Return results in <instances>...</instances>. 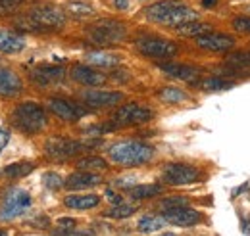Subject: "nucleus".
<instances>
[{
	"mask_svg": "<svg viewBox=\"0 0 250 236\" xmlns=\"http://www.w3.org/2000/svg\"><path fill=\"white\" fill-rule=\"evenodd\" d=\"M145 16L154 23L173 25V27L198 20V14L181 0H162V2H156V4H152V6H148L145 10Z\"/></svg>",
	"mask_w": 250,
	"mask_h": 236,
	"instance_id": "f257e3e1",
	"label": "nucleus"
},
{
	"mask_svg": "<svg viewBox=\"0 0 250 236\" xmlns=\"http://www.w3.org/2000/svg\"><path fill=\"white\" fill-rule=\"evenodd\" d=\"M110 159L124 167H139L152 159L154 148L141 140H122L108 150Z\"/></svg>",
	"mask_w": 250,
	"mask_h": 236,
	"instance_id": "f03ea898",
	"label": "nucleus"
},
{
	"mask_svg": "<svg viewBox=\"0 0 250 236\" xmlns=\"http://www.w3.org/2000/svg\"><path fill=\"white\" fill-rule=\"evenodd\" d=\"M20 27L29 31H48V29H60L65 23V14L63 10L56 6H37L25 16L23 20L18 21Z\"/></svg>",
	"mask_w": 250,
	"mask_h": 236,
	"instance_id": "7ed1b4c3",
	"label": "nucleus"
},
{
	"mask_svg": "<svg viewBox=\"0 0 250 236\" xmlns=\"http://www.w3.org/2000/svg\"><path fill=\"white\" fill-rule=\"evenodd\" d=\"M87 37L94 44L106 46V44H116L125 39V27L124 23L114 21V20H100L87 27Z\"/></svg>",
	"mask_w": 250,
	"mask_h": 236,
	"instance_id": "20e7f679",
	"label": "nucleus"
},
{
	"mask_svg": "<svg viewBox=\"0 0 250 236\" xmlns=\"http://www.w3.org/2000/svg\"><path fill=\"white\" fill-rule=\"evenodd\" d=\"M14 119L18 123L20 129L27 131L29 135L39 133L44 125H46V114L41 106L33 104V102H23L14 110Z\"/></svg>",
	"mask_w": 250,
	"mask_h": 236,
	"instance_id": "39448f33",
	"label": "nucleus"
},
{
	"mask_svg": "<svg viewBox=\"0 0 250 236\" xmlns=\"http://www.w3.org/2000/svg\"><path fill=\"white\" fill-rule=\"evenodd\" d=\"M152 110L139 106V104H124L122 108H118L112 116V123L120 129V127H129V125H143L146 121L152 119Z\"/></svg>",
	"mask_w": 250,
	"mask_h": 236,
	"instance_id": "423d86ee",
	"label": "nucleus"
},
{
	"mask_svg": "<svg viewBox=\"0 0 250 236\" xmlns=\"http://www.w3.org/2000/svg\"><path fill=\"white\" fill-rule=\"evenodd\" d=\"M137 48L143 56L146 58H156V59H167L177 54V44L166 39H139L137 40Z\"/></svg>",
	"mask_w": 250,
	"mask_h": 236,
	"instance_id": "0eeeda50",
	"label": "nucleus"
},
{
	"mask_svg": "<svg viewBox=\"0 0 250 236\" xmlns=\"http://www.w3.org/2000/svg\"><path fill=\"white\" fill-rule=\"evenodd\" d=\"M162 178H164V182H167L171 186H183V184L196 182L200 178V171L187 163H167L164 167Z\"/></svg>",
	"mask_w": 250,
	"mask_h": 236,
	"instance_id": "6e6552de",
	"label": "nucleus"
},
{
	"mask_svg": "<svg viewBox=\"0 0 250 236\" xmlns=\"http://www.w3.org/2000/svg\"><path fill=\"white\" fill-rule=\"evenodd\" d=\"M83 142H77V140H69V138H60V137H54V138H48L44 150H46V156L52 157V159H69L73 156H77L81 150H83Z\"/></svg>",
	"mask_w": 250,
	"mask_h": 236,
	"instance_id": "1a4fd4ad",
	"label": "nucleus"
},
{
	"mask_svg": "<svg viewBox=\"0 0 250 236\" xmlns=\"http://www.w3.org/2000/svg\"><path fill=\"white\" fill-rule=\"evenodd\" d=\"M31 206V196L25 190H14L12 194H8V198L2 204V211H0V219L2 221H10L16 219L20 215H23V211Z\"/></svg>",
	"mask_w": 250,
	"mask_h": 236,
	"instance_id": "9d476101",
	"label": "nucleus"
},
{
	"mask_svg": "<svg viewBox=\"0 0 250 236\" xmlns=\"http://www.w3.org/2000/svg\"><path fill=\"white\" fill-rule=\"evenodd\" d=\"M196 44L204 50H210V52H227L235 46V39L229 35H223V33L208 31V33L196 37Z\"/></svg>",
	"mask_w": 250,
	"mask_h": 236,
	"instance_id": "9b49d317",
	"label": "nucleus"
},
{
	"mask_svg": "<svg viewBox=\"0 0 250 236\" xmlns=\"http://www.w3.org/2000/svg\"><path fill=\"white\" fill-rule=\"evenodd\" d=\"M162 217L166 219V223L175 225V227H194L200 221V213L196 209H190L188 206L162 211Z\"/></svg>",
	"mask_w": 250,
	"mask_h": 236,
	"instance_id": "f8f14e48",
	"label": "nucleus"
},
{
	"mask_svg": "<svg viewBox=\"0 0 250 236\" xmlns=\"http://www.w3.org/2000/svg\"><path fill=\"white\" fill-rule=\"evenodd\" d=\"M48 108H50V112H54L63 121H77L87 114V110L83 106H79L75 102H69V100H63V98L48 100Z\"/></svg>",
	"mask_w": 250,
	"mask_h": 236,
	"instance_id": "ddd939ff",
	"label": "nucleus"
},
{
	"mask_svg": "<svg viewBox=\"0 0 250 236\" xmlns=\"http://www.w3.org/2000/svg\"><path fill=\"white\" fill-rule=\"evenodd\" d=\"M83 100L91 108H110L120 104L124 100V94L116 90H89L83 94Z\"/></svg>",
	"mask_w": 250,
	"mask_h": 236,
	"instance_id": "4468645a",
	"label": "nucleus"
},
{
	"mask_svg": "<svg viewBox=\"0 0 250 236\" xmlns=\"http://www.w3.org/2000/svg\"><path fill=\"white\" fill-rule=\"evenodd\" d=\"M63 75H65V71L60 65H39V67H35V69L29 71L31 81L37 83V85H41V87H48L52 83L62 81Z\"/></svg>",
	"mask_w": 250,
	"mask_h": 236,
	"instance_id": "2eb2a0df",
	"label": "nucleus"
},
{
	"mask_svg": "<svg viewBox=\"0 0 250 236\" xmlns=\"http://www.w3.org/2000/svg\"><path fill=\"white\" fill-rule=\"evenodd\" d=\"M71 77L81 83V85H87V87H100L106 83V75L96 71L89 65H73L71 69Z\"/></svg>",
	"mask_w": 250,
	"mask_h": 236,
	"instance_id": "dca6fc26",
	"label": "nucleus"
},
{
	"mask_svg": "<svg viewBox=\"0 0 250 236\" xmlns=\"http://www.w3.org/2000/svg\"><path fill=\"white\" fill-rule=\"evenodd\" d=\"M166 75L169 77H175V79H181V81H196L198 79V69L192 67V65H185V63H173V61H164L158 65Z\"/></svg>",
	"mask_w": 250,
	"mask_h": 236,
	"instance_id": "f3484780",
	"label": "nucleus"
},
{
	"mask_svg": "<svg viewBox=\"0 0 250 236\" xmlns=\"http://www.w3.org/2000/svg\"><path fill=\"white\" fill-rule=\"evenodd\" d=\"M100 182H102V178L98 177L96 173L79 169L77 173H73V175H69V177L65 178L63 184H65L69 190H83V188H93V186L100 184Z\"/></svg>",
	"mask_w": 250,
	"mask_h": 236,
	"instance_id": "a211bd4d",
	"label": "nucleus"
},
{
	"mask_svg": "<svg viewBox=\"0 0 250 236\" xmlns=\"http://www.w3.org/2000/svg\"><path fill=\"white\" fill-rule=\"evenodd\" d=\"M25 48V40L21 35L12 33V31L0 29V52L4 54H16Z\"/></svg>",
	"mask_w": 250,
	"mask_h": 236,
	"instance_id": "6ab92c4d",
	"label": "nucleus"
},
{
	"mask_svg": "<svg viewBox=\"0 0 250 236\" xmlns=\"http://www.w3.org/2000/svg\"><path fill=\"white\" fill-rule=\"evenodd\" d=\"M21 90V81L12 69H0V96H14Z\"/></svg>",
	"mask_w": 250,
	"mask_h": 236,
	"instance_id": "aec40b11",
	"label": "nucleus"
},
{
	"mask_svg": "<svg viewBox=\"0 0 250 236\" xmlns=\"http://www.w3.org/2000/svg\"><path fill=\"white\" fill-rule=\"evenodd\" d=\"M87 61L91 65H96V67H114V65H118L122 61V56L98 50V52H89L87 54Z\"/></svg>",
	"mask_w": 250,
	"mask_h": 236,
	"instance_id": "412c9836",
	"label": "nucleus"
},
{
	"mask_svg": "<svg viewBox=\"0 0 250 236\" xmlns=\"http://www.w3.org/2000/svg\"><path fill=\"white\" fill-rule=\"evenodd\" d=\"M63 204L69 209H91L100 204V198L94 194H85V196H67Z\"/></svg>",
	"mask_w": 250,
	"mask_h": 236,
	"instance_id": "4be33fe9",
	"label": "nucleus"
},
{
	"mask_svg": "<svg viewBox=\"0 0 250 236\" xmlns=\"http://www.w3.org/2000/svg\"><path fill=\"white\" fill-rule=\"evenodd\" d=\"M131 198L135 200H145V198H152L156 194H162V184H135L129 188Z\"/></svg>",
	"mask_w": 250,
	"mask_h": 236,
	"instance_id": "5701e85b",
	"label": "nucleus"
},
{
	"mask_svg": "<svg viewBox=\"0 0 250 236\" xmlns=\"http://www.w3.org/2000/svg\"><path fill=\"white\" fill-rule=\"evenodd\" d=\"M164 225H166V219L164 217H160V215H145V217L139 219L137 229L141 233H156Z\"/></svg>",
	"mask_w": 250,
	"mask_h": 236,
	"instance_id": "b1692460",
	"label": "nucleus"
},
{
	"mask_svg": "<svg viewBox=\"0 0 250 236\" xmlns=\"http://www.w3.org/2000/svg\"><path fill=\"white\" fill-rule=\"evenodd\" d=\"M210 31V25L208 23H200V21H187V23H183V25H177V33L179 35H183V37H200V35H204V33H208Z\"/></svg>",
	"mask_w": 250,
	"mask_h": 236,
	"instance_id": "393cba45",
	"label": "nucleus"
},
{
	"mask_svg": "<svg viewBox=\"0 0 250 236\" xmlns=\"http://www.w3.org/2000/svg\"><path fill=\"white\" fill-rule=\"evenodd\" d=\"M77 167L83 169V171H104L108 167V163L98 157V156H89V157H83L77 161Z\"/></svg>",
	"mask_w": 250,
	"mask_h": 236,
	"instance_id": "a878e982",
	"label": "nucleus"
},
{
	"mask_svg": "<svg viewBox=\"0 0 250 236\" xmlns=\"http://www.w3.org/2000/svg\"><path fill=\"white\" fill-rule=\"evenodd\" d=\"M158 96H160L164 102H167V104H177V102L188 100L187 92H183L181 89H175V87H166V89H162Z\"/></svg>",
	"mask_w": 250,
	"mask_h": 236,
	"instance_id": "bb28decb",
	"label": "nucleus"
},
{
	"mask_svg": "<svg viewBox=\"0 0 250 236\" xmlns=\"http://www.w3.org/2000/svg\"><path fill=\"white\" fill-rule=\"evenodd\" d=\"M33 171V163H27V161H20V163H12L4 169V175L10 178H21L25 175H29Z\"/></svg>",
	"mask_w": 250,
	"mask_h": 236,
	"instance_id": "cd10ccee",
	"label": "nucleus"
},
{
	"mask_svg": "<svg viewBox=\"0 0 250 236\" xmlns=\"http://www.w3.org/2000/svg\"><path fill=\"white\" fill-rule=\"evenodd\" d=\"M65 10L75 18H89L94 14V8L87 2H69L65 6Z\"/></svg>",
	"mask_w": 250,
	"mask_h": 236,
	"instance_id": "c85d7f7f",
	"label": "nucleus"
},
{
	"mask_svg": "<svg viewBox=\"0 0 250 236\" xmlns=\"http://www.w3.org/2000/svg\"><path fill=\"white\" fill-rule=\"evenodd\" d=\"M135 211H137L135 206H125L124 202H122V204H116L114 207H110V209L106 211V215H108V217H114V219H127V217H131Z\"/></svg>",
	"mask_w": 250,
	"mask_h": 236,
	"instance_id": "c756f323",
	"label": "nucleus"
},
{
	"mask_svg": "<svg viewBox=\"0 0 250 236\" xmlns=\"http://www.w3.org/2000/svg\"><path fill=\"white\" fill-rule=\"evenodd\" d=\"M200 87L204 90H223V89H231L233 83L227 81V79H221V77H208L200 83Z\"/></svg>",
	"mask_w": 250,
	"mask_h": 236,
	"instance_id": "7c9ffc66",
	"label": "nucleus"
},
{
	"mask_svg": "<svg viewBox=\"0 0 250 236\" xmlns=\"http://www.w3.org/2000/svg\"><path fill=\"white\" fill-rule=\"evenodd\" d=\"M227 65H233V67H250V52H235V54H229L225 58Z\"/></svg>",
	"mask_w": 250,
	"mask_h": 236,
	"instance_id": "2f4dec72",
	"label": "nucleus"
},
{
	"mask_svg": "<svg viewBox=\"0 0 250 236\" xmlns=\"http://www.w3.org/2000/svg\"><path fill=\"white\" fill-rule=\"evenodd\" d=\"M181 206H188V200L183 198V196H171V198H164L158 207L160 211H167V209H173V207H181Z\"/></svg>",
	"mask_w": 250,
	"mask_h": 236,
	"instance_id": "473e14b6",
	"label": "nucleus"
},
{
	"mask_svg": "<svg viewBox=\"0 0 250 236\" xmlns=\"http://www.w3.org/2000/svg\"><path fill=\"white\" fill-rule=\"evenodd\" d=\"M42 182H44V184H46L50 190H58L60 186H63L62 177H60L58 173H52V171L44 173V177H42Z\"/></svg>",
	"mask_w": 250,
	"mask_h": 236,
	"instance_id": "72a5a7b5",
	"label": "nucleus"
},
{
	"mask_svg": "<svg viewBox=\"0 0 250 236\" xmlns=\"http://www.w3.org/2000/svg\"><path fill=\"white\" fill-rule=\"evenodd\" d=\"M233 27L235 31H241V33H250V18L249 16H239L233 20Z\"/></svg>",
	"mask_w": 250,
	"mask_h": 236,
	"instance_id": "f704fd0d",
	"label": "nucleus"
},
{
	"mask_svg": "<svg viewBox=\"0 0 250 236\" xmlns=\"http://www.w3.org/2000/svg\"><path fill=\"white\" fill-rule=\"evenodd\" d=\"M23 0H0V14H12Z\"/></svg>",
	"mask_w": 250,
	"mask_h": 236,
	"instance_id": "c9c22d12",
	"label": "nucleus"
},
{
	"mask_svg": "<svg viewBox=\"0 0 250 236\" xmlns=\"http://www.w3.org/2000/svg\"><path fill=\"white\" fill-rule=\"evenodd\" d=\"M137 184V178L135 177H122L120 180H116V186H120V188H131V186H135Z\"/></svg>",
	"mask_w": 250,
	"mask_h": 236,
	"instance_id": "e433bc0d",
	"label": "nucleus"
},
{
	"mask_svg": "<svg viewBox=\"0 0 250 236\" xmlns=\"http://www.w3.org/2000/svg\"><path fill=\"white\" fill-rule=\"evenodd\" d=\"M8 142H10V131L8 129H0V154H2V150L8 146Z\"/></svg>",
	"mask_w": 250,
	"mask_h": 236,
	"instance_id": "4c0bfd02",
	"label": "nucleus"
},
{
	"mask_svg": "<svg viewBox=\"0 0 250 236\" xmlns=\"http://www.w3.org/2000/svg\"><path fill=\"white\" fill-rule=\"evenodd\" d=\"M58 225H60L62 229H65V231H69V229H73V227H75V221H73V219H60V221H58Z\"/></svg>",
	"mask_w": 250,
	"mask_h": 236,
	"instance_id": "58836bf2",
	"label": "nucleus"
},
{
	"mask_svg": "<svg viewBox=\"0 0 250 236\" xmlns=\"http://www.w3.org/2000/svg\"><path fill=\"white\" fill-rule=\"evenodd\" d=\"M106 194H108V200H110V202H114V204H122V202H124V200H122V196H118V194H114L112 190H108Z\"/></svg>",
	"mask_w": 250,
	"mask_h": 236,
	"instance_id": "ea45409f",
	"label": "nucleus"
},
{
	"mask_svg": "<svg viewBox=\"0 0 250 236\" xmlns=\"http://www.w3.org/2000/svg\"><path fill=\"white\" fill-rule=\"evenodd\" d=\"M114 6H116L118 10H127V6H129V0H114Z\"/></svg>",
	"mask_w": 250,
	"mask_h": 236,
	"instance_id": "a19ab883",
	"label": "nucleus"
},
{
	"mask_svg": "<svg viewBox=\"0 0 250 236\" xmlns=\"http://www.w3.org/2000/svg\"><path fill=\"white\" fill-rule=\"evenodd\" d=\"M247 188H249V184H247V182H245V184H241L239 188H235V190H233V196H239V194H241L243 190H247Z\"/></svg>",
	"mask_w": 250,
	"mask_h": 236,
	"instance_id": "79ce46f5",
	"label": "nucleus"
},
{
	"mask_svg": "<svg viewBox=\"0 0 250 236\" xmlns=\"http://www.w3.org/2000/svg\"><path fill=\"white\" fill-rule=\"evenodd\" d=\"M216 2H218V0H202V4H204L206 8H210V6H214Z\"/></svg>",
	"mask_w": 250,
	"mask_h": 236,
	"instance_id": "37998d69",
	"label": "nucleus"
},
{
	"mask_svg": "<svg viewBox=\"0 0 250 236\" xmlns=\"http://www.w3.org/2000/svg\"><path fill=\"white\" fill-rule=\"evenodd\" d=\"M243 231H245L247 235H250V221H247V223L243 225Z\"/></svg>",
	"mask_w": 250,
	"mask_h": 236,
	"instance_id": "c03bdc74",
	"label": "nucleus"
}]
</instances>
